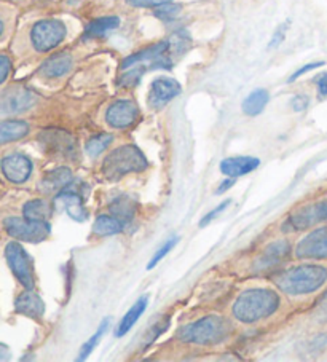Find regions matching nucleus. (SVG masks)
Wrapping results in <instances>:
<instances>
[{"label": "nucleus", "instance_id": "obj_23", "mask_svg": "<svg viewBox=\"0 0 327 362\" xmlns=\"http://www.w3.org/2000/svg\"><path fill=\"white\" fill-rule=\"evenodd\" d=\"M120 26V20L117 16H104L98 18V20L91 21L86 26L85 35L90 37V39H96V37H104L110 33V30H115Z\"/></svg>", "mask_w": 327, "mask_h": 362}, {"label": "nucleus", "instance_id": "obj_26", "mask_svg": "<svg viewBox=\"0 0 327 362\" xmlns=\"http://www.w3.org/2000/svg\"><path fill=\"white\" fill-rule=\"evenodd\" d=\"M123 230V222L114 216H99L93 223V233L98 236H112L120 233Z\"/></svg>", "mask_w": 327, "mask_h": 362}, {"label": "nucleus", "instance_id": "obj_25", "mask_svg": "<svg viewBox=\"0 0 327 362\" xmlns=\"http://www.w3.org/2000/svg\"><path fill=\"white\" fill-rule=\"evenodd\" d=\"M146 308H147V297H142L133 305V307L130 308L128 313L123 316L120 326H118V329H117V335L123 337L125 334L130 332L131 327L134 326L136 321L139 320L141 315L144 313V311H146Z\"/></svg>", "mask_w": 327, "mask_h": 362}, {"label": "nucleus", "instance_id": "obj_21", "mask_svg": "<svg viewBox=\"0 0 327 362\" xmlns=\"http://www.w3.org/2000/svg\"><path fill=\"white\" fill-rule=\"evenodd\" d=\"M109 211L110 214L117 217L118 221L130 222L136 216L137 203L133 198H130L127 195H120L112 199V203L109 204Z\"/></svg>", "mask_w": 327, "mask_h": 362}, {"label": "nucleus", "instance_id": "obj_29", "mask_svg": "<svg viewBox=\"0 0 327 362\" xmlns=\"http://www.w3.org/2000/svg\"><path fill=\"white\" fill-rule=\"evenodd\" d=\"M107 327H109V320H104L103 321V324H101L99 326V329H98V332L94 334L90 340H88L84 346H81V349H80V356H79V361H85L88 356H90L91 353H93V349L98 346V343H99V340L103 339V335L105 334V330H107Z\"/></svg>", "mask_w": 327, "mask_h": 362}, {"label": "nucleus", "instance_id": "obj_4", "mask_svg": "<svg viewBox=\"0 0 327 362\" xmlns=\"http://www.w3.org/2000/svg\"><path fill=\"white\" fill-rule=\"evenodd\" d=\"M147 168V158L136 146H122L107 155L103 163V174L117 180L131 173H141Z\"/></svg>", "mask_w": 327, "mask_h": 362}, {"label": "nucleus", "instance_id": "obj_14", "mask_svg": "<svg viewBox=\"0 0 327 362\" xmlns=\"http://www.w3.org/2000/svg\"><path fill=\"white\" fill-rule=\"evenodd\" d=\"M180 83L178 80L169 77H159L155 78L150 85V104L154 107H161L168 104L171 99L180 95Z\"/></svg>", "mask_w": 327, "mask_h": 362}, {"label": "nucleus", "instance_id": "obj_12", "mask_svg": "<svg viewBox=\"0 0 327 362\" xmlns=\"http://www.w3.org/2000/svg\"><path fill=\"white\" fill-rule=\"evenodd\" d=\"M137 117H139V107L130 99H120L105 112V122L117 129L131 127L137 120Z\"/></svg>", "mask_w": 327, "mask_h": 362}, {"label": "nucleus", "instance_id": "obj_42", "mask_svg": "<svg viewBox=\"0 0 327 362\" xmlns=\"http://www.w3.org/2000/svg\"><path fill=\"white\" fill-rule=\"evenodd\" d=\"M231 185H234V177H230V179H225L224 182H222L221 185H219V189H217V195H221V193L227 192Z\"/></svg>", "mask_w": 327, "mask_h": 362}, {"label": "nucleus", "instance_id": "obj_6", "mask_svg": "<svg viewBox=\"0 0 327 362\" xmlns=\"http://www.w3.org/2000/svg\"><path fill=\"white\" fill-rule=\"evenodd\" d=\"M295 257L300 260H327V223L308 230V233L295 246Z\"/></svg>", "mask_w": 327, "mask_h": 362}, {"label": "nucleus", "instance_id": "obj_44", "mask_svg": "<svg viewBox=\"0 0 327 362\" xmlns=\"http://www.w3.org/2000/svg\"><path fill=\"white\" fill-rule=\"evenodd\" d=\"M2 33H4V24L0 21V35H2Z\"/></svg>", "mask_w": 327, "mask_h": 362}, {"label": "nucleus", "instance_id": "obj_30", "mask_svg": "<svg viewBox=\"0 0 327 362\" xmlns=\"http://www.w3.org/2000/svg\"><path fill=\"white\" fill-rule=\"evenodd\" d=\"M182 7L180 5H176V4H165V5H160V7H156L155 10V16L160 18L163 21H171L174 18H178L180 13Z\"/></svg>", "mask_w": 327, "mask_h": 362}, {"label": "nucleus", "instance_id": "obj_31", "mask_svg": "<svg viewBox=\"0 0 327 362\" xmlns=\"http://www.w3.org/2000/svg\"><path fill=\"white\" fill-rule=\"evenodd\" d=\"M176 243H178V238H171L169 241H166L165 245H163V246L159 249V251H156V254L154 255L152 260L149 262V265H147L149 270H152V268L156 267V264H159V262H161V259L165 257V255L176 246Z\"/></svg>", "mask_w": 327, "mask_h": 362}, {"label": "nucleus", "instance_id": "obj_40", "mask_svg": "<svg viewBox=\"0 0 327 362\" xmlns=\"http://www.w3.org/2000/svg\"><path fill=\"white\" fill-rule=\"evenodd\" d=\"M318 93L321 98H327V72L323 74V76H319L318 78Z\"/></svg>", "mask_w": 327, "mask_h": 362}, {"label": "nucleus", "instance_id": "obj_8", "mask_svg": "<svg viewBox=\"0 0 327 362\" xmlns=\"http://www.w3.org/2000/svg\"><path fill=\"white\" fill-rule=\"evenodd\" d=\"M66 37L64 23L58 20H43L34 24L30 40L37 52H50L59 45Z\"/></svg>", "mask_w": 327, "mask_h": 362}, {"label": "nucleus", "instance_id": "obj_35", "mask_svg": "<svg viewBox=\"0 0 327 362\" xmlns=\"http://www.w3.org/2000/svg\"><path fill=\"white\" fill-rule=\"evenodd\" d=\"M168 326H169V320H168V317H166V320L160 321L159 324H156V326H154L152 332H150V334L147 335V339H146V346L152 345V343L156 340V337H159V335L163 332V330H166Z\"/></svg>", "mask_w": 327, "mask_h": 362}, {"label": "nucleus", "instance_id": "obj_15", "mask_svg": "<svg viewBox=\"0 0 327 362\" xmlns=\"http://www.w3.org/2000/svg\"><path fill=\"white\" fill-rule=\"evenodd\" d=\"M54 206H56V209L67 212V214L77 222H84L88 217V212L85 209L84 202H81L79 193H75V192L62 190L59 195L54 198Z\"/></svg>", "mask_w": 327, "mask_h": 362}, {"label": "nucleus", "instance_id": "obj_7", "mask_svg": "<svg viewBox=\"0 0 327 362\" xmlns=\"http://www.w3.org/2000/svg\"><path fill=\"white\" fill-rule=\"evenodd\" d=\"M4 226L11 238L29 243H40L47 240V236L52 232L47 221H29L26 217L24 219L8 217V219H5Z\"/></svg>", "mask_w": 327, "mask_h": 362}, {"label": "nucleus", "instance_id": "obj_1", "mask_svg": "<svg viewBox=\"0 0 327 362\" xmlns=\"http://www.w3.org/2000/svg\"><path fill=\"white\" fill-rule=\"evenodd\" d=\"M276 286L292 297H304L324 292L327 287V265L310 262L280 272L275 278Z\"/></svg>", "mask_w": 327, "mask_h": 362}, {"label": "nucleus", "instance_id": "obj_32", "mask_svg": "<svg viewBox=\"0 0 327 362\" xmlns=\"http://www.w3.org/2000/svg\"><path fill=\"white\" fill-rule=\"evenodd\" d=\"M326 64L324 61H316V62H310V64H306V66H304V67H300L299 71H295L291 77H289V80L287 82L289 83H292V82H295V80L297 78H300L302 76H305L306 72H311V71H314V69H319V67H323Z\"/></svg>", "mask_w": 327, "mask_h": 362}, {"label": "nucleus", "instance_id": "obj_17", "mask_svg": "<svg viewBox=\"0 0 327 362\" xmlns=\"http://www.w3.org/2000/svg\"><path fill=\"white\" fill-rule=\"evenodd\" d=\"M15 310L20 315H24L28 317H34V320H40L45 313V305H43L42 298L33 291H26L16 298Z\"/></svg>", "mask_w": 327, "mask_h": 362}, {"label": "nucleus", "instance_id": "obj_38", "mask_svg": "<svg viewBox=\"0 0 327 362\" xmlns=\"http://www.w3.org/2000/svg\"><path fill=\"white\" fill-rule=\"evenodd\" d=\"M308 103H310V99H308V96H304V95H299V96H294L292 98V109L295 112H302L305 110L308 107Z\"/></svg>", "mask_w": 327, "mask_h": 362}, {"label": "nucleus", "instance_id": "obj_11", "mask_svg": "<svg viewBox=\"0 0 327 362\" xmlns=\"http://www.w3.org/2000/svg\"><path fill=\"white\" fill-rule=\"evenodd\" d=\"M292 252L291 243L287 240H280L275 241L272 245H268L263 252L260 254V257L256 260L254 264V272L256 273H268L278 268L280 265L285 264V262L289 259V255Z\"/></svg>", "mask_w": 327, "mask_h": 362}, {"label": "nucleus", "instance_id": "obj_43", "mask_svg": "<svg viewBox=\"0 0 327 362\" xmlns=\"http://www.w3.org/2000/svg\"><path fill=\"white\" fill-rule=\"evenodd\" d=\"M11 358V353L7 345L0 343V361H8Z\"/></svg>", "mask_w": 327, "mask_h": 362}, {"label": "nucleus", "instance_id": "obj_34", "mask_svg": "<svg viewBox=\"0 0 327 362\" xmlns=\"http://www.w3.org/2000/svg\"><path fill=\"white\" fill-rule=\"evenodd\" d=\"M130 5L133 7H141V8H152V7H160V5H165L173 2V0H127Z\"/></svg>", "mask_w": 327, "mask_h": 362}, {"label": "nucleus", "instance_id": "obj_28", "mask_svg": "<svg viewBox=\"0 0 327 362\" xmlns=\"http://www.w3.org/2000/svg\"><path fill=\"white\" fill-rule=\"evenodd\" d=\"M112 141H114V137H112L110 134L94 136V137H91L90 141L86 142V153L90 155V157L96 158L98 155L103 153L105 148L110 146Z\"/></svg>", "mask_w": 327, "mask_h": 362}, {"label": "nucleus", "instance_id": "obj_20", "mask_svg": "<svg viewBox=\"0 0 327 362\" xmlns=\"http://www.w3.org/2000/svg\"><path fill=\"white\" fill-rule=\"evenodd\" d=\"M72 67V58L67 53H58L50 56L40 67V74L48 78H58L66 76Z\"/></svg>", "mask_w": 327, "mask_h": 362}, {"label": "nucleus", "instance_id": "obj_41", "mask_svg": "<svg viewBox=\"0 0 327 362\" xmlns=\"http://www.w3.org/2000/svg\"><path fill=\"white\" fill-rule=\"evenodd\" d=\"M286 29H287V26H281L278 30H276V34H275V37H273V40H272V43H270V47H276L278 45V43H281L282 42V39H285V33H286Z\"/></svg>", "mask_w": 327, "mask_h": 362}, {"label": "nucleus", "instance_id": "obj_33", "mask_svg": "<svg viewBox=\"0 0 327 362\" xmlns=\"http://www.w3.org/2000/svg\"><path fill=\"white\" fill-rule=\"evenodd\" d=\"M314 316L321 322H327V291L323 292V296L318 300L316 308H314Z\"/></svg>", "mask_w": 327, "mask_h": 362}, {"label": "nucleus", "instance_id": "obj_9", "mask_svg": "<svg viewBox=\"0 0 327 362\" xmlns=\"http://www.w3.org/2000/svg\"><path fill=\"white\" fill-rule=\"evenodd\" d=\"M5 257H7L8 265L13 272L18 281L26 287V289L33 291L34 289V268H33V260H30L29 255L24 251L21 245L18 243H8L7 247H5Z\"/></svg>", "mask_w": 327, "mask_h": 362}, {"label": "nucleus", "instance_id": "obj_13", "mask_svg": "<svg viewBox=\"0 0 327 362\" xmlns=\"http://www.w3.org/2000/svg\"><path fill=\"white\" fill-rule=\"evenodd\" d=\"M2 173L10 182L23 184L33 173V163L21 153H11L2 160Z\"/></svg>", "mask_w": 327, "mask_h": 362}, {"label": "nucleus", "instance_id": "obj_2", "mask_svg": "<svg viewBox=\"0 0 327 362\" xmlns=\"http://www.w3.org/2000/svg\"><path fill=\"white\" fill-rule=\"evenodd\" d=\"M280 303V296L272 289H248L236 298L234 316L238 321L253 324L272 316Z\"/></svg>", "mask_w": 327, "mask_h": 362}, {"label": "nucleus", "instance_id": "obj_3", "mask_svg": "<svg viewBox=\"0 0 327 362\" xmlns=\"http://www.w3.org/2000/svg\"><path fill=\"white\" fill-rule=\"evenodd\" d=\"M230 335V324L222 316L210 315L179 330V340L195 345H217Z\"/></svg>", "mask_w": 327, "mask_h": 362}, {"label": "nucleus", "instance_id": "obj_36", "mask_svg": "<svg viewBox=\"0 0 327 362\" xmlns=\"http://www.w3.org/2000/svg\"><path fill=\"white\" fill-rule=\"evenodd\" d=\"M229 204H230V199H227V202H224L222 204H219L216 209H212V211L210 212V214L205 216L203 219L200 221V227H206L207 223H211L214 219H216V217H217L219 214H221V212H222L225 208H229Z\"/></svg>", "mask_w": 327, "mask_h": 362}, {"label": "nucleus", "instance_id": "obj_5", "mask_svg": "<svg viewBox=\"0 0 327 362\" xmlns=\"http://www.w3.org/2000/svg\"><path fill=\"white\" fill-rule=\"evenodd\" d=\"M327 223V197L294 211L285 223V232H304Z\"/></svg>", "mask_w": 327, "mask_h": 362}, {"label": "nucleus", "instance_id": "obj_39", "mask_svg": "<svg viewBox=\"0 0 327 362\" xmlns=\"http://www.w3.org/2000/svg\"><path fill=\"white\" fill-rule=\"evenodd\" d=\"M311 349L313 351H323V349L327 346V334H321L316 339L311 340Z\"/></svg>", "mask_w": 327, "mask_h": 362}, {"label": "nucleus", "instance_id": "obj_18", "mask_svg": "<svg viewBox=\"0 0 327 362\" xmlns=\"http://www.w3.org/2000/svg\"><path fill=\"white\" fill-rule=\"evenodd\" d=\"M260 161L253 157H231L221 163V171L229 177H240L257 170Z\"/></svg>", "mask_w": 327, "mask_h": 362}, {"label": "nucleus", "instance_id": "obj_24", "mask_svg": "<svg viewBox=\"0 0 327 362\" xmlns=\"http://www.w3.org/2000/svg\"><path fill=\"white\" fill-rule=\"evenodd\" d=\"M268 91L259 88V90H254L251 95L244 99L243 103V112L249 117H256L259 115L265 109V105L268 104Z\"/></svg>", "mask_w": 327, "mask_h": 362}, {"label": "nucleus", "instance_id": "obj_10", "mask_svg": "<svg viewBox=\"0 0 327 362\" xmlns=\"http://www.w3.org/2000/svg\"><path fill=\"white\" fill-rule=\"evenodd\" d=\"M37 103V96L24 86H10L0 91V114H21Z\"/></svg>", "mask_w": 327, "mask_h": 362}, {"label": "nucleus", "instance_id": "obj_27", "mask_svg": "<svg viewBox=\"0 0 327 362\" xmlns=\"http://www.w3.org/2000/svg\"><path fill=\"white\" fill-rule=\"evenodd\" d=\"M23 214L29 221H47L52 216V206L45 199H30L24 204Z\"/></svg>", "mask_w": 327, "mask_h": 362}, {"label": "nucleus", "instance_id": "obj_37", "mask_svg": "<svg viewBox=\"0 0 327 362\" xmlns=\"http://www.w3.org/2000/svg\"><path fill=\"white\" fill-rule=\"evenodd\" d=\"M11 71V61L8 56L0 54V85H2L5 80H7L8 74Z\"/></svg>", "mask_w": 327, "mask_h": 362}, {"label": "nucleus", "instance_id": "obj_22", "mask_svg": "<svg viewBox=\"0 0 327 362\" xmlns=\"http://www.w3.org/2000/svg\"><path fill=\"white\" fill-rule=\"evenodd\" d=\"M29 133V124L21 120L0 122V146L7 142L20 141Z\"/></svg>", "mask_w": 327, "mask_h": 362}, {"label": "nucleus", "instance_id": "obj_16", "mask_svg": "<svg viewBox=\"0 0 327 362\" xmlns=\"http://www.w3.org/2000/svg\"><path fill=\"white\" fill-rule=\"evenodd\" d=\"M40 141L48 152L56 153H72L75 148V141L71 134L64 133L59 129H48L45 133H42Z\"/></svg>", "mask_w": 327, "mask_h": 362}, {"label": "nucleus", "instance_id": "obj_19", "mask_svg": "<svg viewBox=\"0 0 327 362\" xmlns=\"http://www.w3.org/2000/svg\"><path fill=\"white\" fill-rule=\"evenodd\" d=\"M74 180L72 171L69 168H56V170L50 171L40 182V190L45 193H54L66 190V187L71 185Z\"/></svg>", "mask_w": 327, "mask_h": 362}]
</instances>
